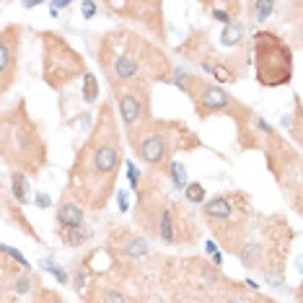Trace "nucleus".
Masks as SVG:
<instances>
[{"label": "nucleus", "instance_id": "obj_19", "mask_svg": "<svg viewBox=\"0 0 303 303\" xmlns=\"http://www.w3.org/2000/svg\"><path fill=\"white\" fill-rule=\"evenodd\" d=\"M13 195H16V200L21 205L29 200V195H26V174L24 171H16L13 174Z\"/></svg>", "mask_w": 303, "mask_h": 303}, {"label": "nucleus", "instance_id": "obj_14", "mask_svg": "<svg viewBox=\"0 0 303 303\" xmlns=\"http://www.w3.org/2000/svg\"><path fill=\"white\" fill-rule=\"evenodd\" d=\"M99 99V81L94 73H86L83 75V101L86 104H94Z\"/></svg>", "mask_w": 303, "mask_h": 303}, {"label": "nucleus", "instance_id": "obj_17", "mask_svg": "<svg viewBox=\"0 0 303 303\" xmlns=\"http://www.w3.org/2000/svg\"><path fill=\"white\" fill-rule=\"evenodd\" d=\"M62 239L67 246H81L86 239H88V231L83 228V225H78V228H70V231H62Z\"/></svg>", "mask_w": 303, "mask_h": 303}, {"label": "nucleus", "instance_id": "obj_21", "mask_svg": "<svg viewBox=\"0 0 303 303\" xmlns=\"http://www.w3.org/2000/svg\"><path fill=\"white\" fill-rule=\"evenodd\" d=\"M99 303H127V298H125L120 290H114V288H104Z\"/></svg>", "mask_w": 303, "mask_h": 303}, {"label": "nucleus", "instance_id": "obj_25", "mask_svg": "<svg viewBox=\"0 0 303 303\" xmlns=\"http://www.w3.org/2000/svg\"><path fill=\"white\" fill-rule=\"evenodd\" d=\"M213 18H215V21H220L223 26H225V24H231V21H234L228 11H213Z\"/></svg>", "mask_w": 303, "mask_h": 303}, {"label": "nucleus", "instance_id": "obj_7", "mask_svg": "<svg viewBox=\"0 0 303 303\" xmlns=\"http://www.w3.org/2000/svg\"><path fill=\"white\" fill-rule=\"evenodd\" d=\"M181 132H187V130L174 122H150L148 130L132 143V148L140 161L164 171L171 164V150L176 148V140Z\"/></svg>", "mask_w": 303, "mask_h": 303}, {"label": "nucleus", "instance_id": "obj_16", "mask_svg": "<svg viewBox=\"0 0 303 303\" xmlns=\"http://www.w3.org/2000/svg\"><path fill=\"white\" fill-rule=\"evenodd\" d=\"M249 11H251V16H254V21H267L270 16H272V11H275V3H270V0H267V3H264V0H259V3H251L249 6Z\"/></svg>", "mask_w": 303, "mask_h": 303}, {"label": "nucleus", "instance_id": "obj_18", "mask_svg": "<svg viewBox=\"0 0 303 303\" xmlns=\"http://www.w3.org/2000/svg\"><path fill=\"white\" fill-rule=\"evenodd\" d=\"M169 174H171L176 189H184V187L189 184V181H187V169H184L179 161H171V164H169Z\"/></svg>", "mask_w": 303, "mask_h": 303}, {"label": "nucleus", "instance_id": "obj_8", "mask_svg": "<svg viewBox=\"0 0 303 303\" xmlns=\"http://www.w3.org/2000/svg\"><path fill=\"white\" fill-rule=\"evenodd\" d=\"M42 36H44V81L52 88H62L75 75H81L86 70L83 57L62 36L57 34H42Z\"/></svg>", "mask_w": 303, "mask_h": 303}, {"label": "nucleus", "instance_id": "obj_28", "mask_svg": "<svg viewBox=\"0 0 303 303\" xmlns=\"http://www.w3.org/2000/svg\"><path fill=\"white\" fill-rule=\"evenodd\" d=\"M117 202H120V210H127V192H120L117 195Z\"/></svg>", "mask_w": 303, "mask_h": 303}, {"label": "nucleus", "instance_id": "obj_2", "mask_svg": "<svg viewBox=\"0 0 303 303\" xmlns=\"http://www.w3.org/2000/svg\"><path fill=\"white\" fill-rule=\"evenodd\" d=\"M122 36L125 39H120L117 34V39H106L101 47V65L111 86L137 83V81L148 83V78L150 81L169 78L171 67L156 47H150L140 36H130V34Z\"/></svg>", "mask_w": 303, "mask_h": 303}, {"label": "nucleus", "instance_id": "obj_13", "mask_svg": "<svg viewBox=\"0 0 303 303\" xmlns=\"http://www.w3.org/2000/svg\"><path fill=\"white\" fill-rule=\"evenodd\" d=\"M169 205H171V202H166V205L161 207V218H158V228H156V231H158V236H161L164 241L171 244L176 236H174V215H171V207H169Z\"/></svg>", "mask_w": 303, "mask_h": 303}, {"label": "nucleus", "instance_id": "obj_24", "mask_svg": "<svg viewBox=\"0 0 303 303\" xmlns=\"http://www.w3.org/2000/svg\"><path fill=\"white\" fill-rule=\"evenodd\" d=\"M127 176H130V187L137 189L140 181H137V169H135V164H127Z\"/></svg>", "mask_w": 303, "mask_h": 303}, {"label": "nucleus", "instance_id": "obj_10", "mask_svg": "<svg viewBox=\"0 0 303 303\" xmlns=\"http://www.w3.org/2000/svg\"><path fill=\"white\" fill-rule=\"evenodd\" d=\"M57 223L62 225V231H70V228L83 225V207H81V202L65 197L62 205L57 207Z\"/></svg>", "mask_w": 303, "mask_h": 303}, {"label": "nucleus", "instance_id": "obj_12", "mask_svg": "<svg viewBox=\"0 0 303 303\" xmlns=\"http://www.w3.org/2000/svg\"><path fill=\"white\" fill-rule=\"evenodd\" d=\"M244 24L241 21H231V24H225L223 26V34H220V44L223 47H236L241 39H244Z\"/></svg>", "mask_w": 303, "mask_h": 303}, {"label": "nucleus", "instance_id": "obj_4", "mask_svg": "<svg viewBox=\"0 0 303 303\" xmlns=\"http://www.w3.org/2000/svg\"><path fill=\"white\" fill-rule=\"evenodd\" d=\"M257 81L267 88L288 86L293 78V52L272 31H259L254 36Z\"/></svg>", "mask_w": 303, "mask_h": 303}, {"label": "nucleus", "instance_id": "obj_1", "mask_svg": "<svg viewBox=\"0 0 303 303\" xmlns=\"http://www.w3.org/2000/svg\"><path fill=\"white\" fill-rule=\"evenodd\" d=\"M122 166V137L111 106H101L99 125L91 137L75 156V166L70 171V189L81 197V202L101 210L114 192V181Z\"/></svg>", "mask_w": 303, "mask_h": 303}, {"label": "nucleus", "instance_id": "obj_5", "mask_svg": "<svg viewBox=\"0 0 303 303\" xmlns=\"http://www.w3.org/2000/svg\"><path fill=\"white\" fill-rule=\"evenodd\" d=\"M181 91L195 101V109L202 120L213 117V114H231L239 120V125H246V120L251 117V111L246 106H241L228 91H223L220 86L207 83L200 75H187L184 73V81H181Z\"/></svg>", "mask_w": 303, "mask_h": 303}, {"label": "nucleus", "instance_id": "obj_26", "mask_svg": "<svg viewBox=\"0 0 303 303\" xmlns=\"http://www.w3.org/2000/svg\"><path fill=\"white\" fill-rule=\"evenodd\" d=\"M36 205H39L42 210H44V207H50V205H52L50 195H44V192H36Z\"/></svg>", "mask_w": 303, "mask_h": 303}, {"label": "nucleus", "instance_id": "obj_20", "mask_svg": "<svg viewBox=\"0 0 303 303\" xmlns=\"http://www.w3.org/2000/svg\"><path fill=\"white\" fill-rule=\"evenodd\" d=\"M125 254H130V257H145L148 254V241L140 239V236H132L127 241V246H125Z\"/></svg>", "mask_w": 303, "mask_h": 303}, {"label": "nucleus", "instance_id": "obj_3", "mask_svg": "<svg viewBox=\"0 0 303 303\" xmlns=\"http://www.w3.org/2000/svg\"><path fill=\"white\" fill-rule=\"evenodd\" d=\"M0 156L26 174H39L47 164L44 140L36 125L26 117L24 104L0 117Z\"/></svg>", "mask_w": 303, "mask_h": 303}, {"label": "nucleus", "instance_id": "obj_29", "mask_svg": "<svg viewBox=\"0 0 303 303\" xmlns=\"http://www.w3.org/2000/svg\"><path fill=\"white\" fill-rule=\"evenodd\" d=\"M42 303H62V300H60L57 295H50V293H44V295H42Z\"/></svg>", "mask_w": 303, "mask_h": 303}, {"label": "nucleus", "instance_id": "obj_22", "mask_svg": "<svg viewBox=\"0 0 303 303\" xmlns=\"http://www.w3.org/2000/svg\"><path fill=\"white\" fill-rule=\"evenodd\" d=\"M42 264H44V267H47V270H50V272H52V275H55V277H57L60 283H67V275H65V272H62L60 267H55V264H52L50 259H47V262H42Z\"/></svg>", "mask_w": 303, "mask_h": 303}, {"label": "nucleus", "instance_id": "obj_23", "mask_svg": "<svg viewBox=\"0 0 303 303\" xmlns=\"http://www.w3.org/2000/svg\"><path fill=\"white\" fill-rule=\"evenodd\" d=\"M81 11H83V18H94L96 3H91V0H83V3H81Z\"/></svg>", "mask_w": 303, "mask_h": 303}, {"label": "nucleus", "instance_id": "obj_15", "mask_svg": "<svg viewBox=\"0 0 303 303\" xmlns=\"http://www.w3.org/2000/svg\"><path fill=\"white\" fill-rule=\"evenodd\" d=\"M184 197H187V202H192V205H202L205 202V187L200 181H189L184 187Z\"/></svg>", "mask_w": 303, "mask_h": 303}, {"label": "nucleus", "instance_id": "obj_27", "mask_svg": "<svg viewBox=\"0 0 303 303\" xmlns=\"http://www.w3.org/2000/svg\"><path fill=\"white\" fill-rule=\"evenodd\" d=\"M16 290H18V293H26V290H29V277H21V280L16 283Z\"/></svg>", "mask_w": 303, "mask_h": 303}, {"label": "nucleus", "instance_id": "obj_9", "mask_svg": "<svg viewBox=\"0 0 303 303\" xmlns=\"http://www.w3.org/2000/svg\"><path fill=\"white\" fill-rule=\"evenodd\" d=\"M18 42H21V26H6L0 31V96L13 86L18 67Z\"/></svg>", "mask_w": 303, "mask_h": 303}, {"label": "nucleus", "instance_id": "obj_11", "mask_svg": "<svg viewBox=\"0 0 303 303\" xmlns=\"http://www.w3.org/2000/svg\"><path fill=\"white\" fill-rule=\"evenodd\" d=\"M202 213H205V218H210V220H225V218H231V213H234L231 197H223V195L213 197V200L202 207Z\"/></svg>", "mask_w": 303, "mask_h": 303}, {"label": "nucleus", "instance_id": "obj_6", "mask_svg": "<svg viewBox=\"0 0 303 303\" xmlns=\"http://www.w3.org/2000/svg\"><path fill=\"white\" fill-rule=\"evenodd\" d=\"M111 88H114V99H117V106H120L122 127H125L130 143H135L148 130V125L153 122V117H150V88L143 81L117 83Z\"/></svg>", "mask_w": 303, "mask_h": 303}]
</instances>
